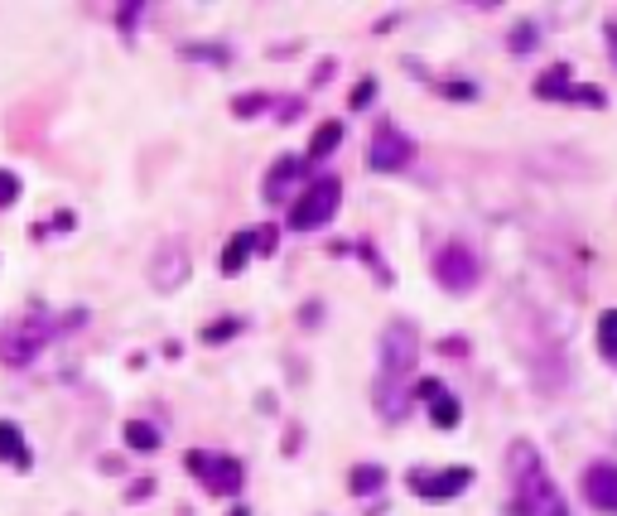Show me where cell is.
Instances as JSON below:
<instances>
[{
	"label": "cell",
	"mask_w": 617,
	"mask_h": 516,
	"mask_svg": "<svg viewBox=\"0 0 617 516\" xmlns=\"http://www.w3.org/2000/svg\"><path fill=\"white\" fill-rule=\"evenodd\" d=\"M415 367H420V333L410 319H391L376 338V381L372 406L386 425H401L410 396H415Z\"/></svg>",
	"instance_id": "6da1fadb"
},
{
	"label": "cell",
	"mask_w": 617,
	"mask_h": 516,
	"mask_svg": "<svg viewBox=\"0 0 617 516\" xmlns=\"http://www.w3.org/2000/svg\"><path fill=\"white\" fill-rule=\"evenodd\" d=\"M507 478H511L507 516H569V502L555 488V478H550V468H545L531 439H516L507 449Z\"/></svg>",
	"instance_id": "7a4b0ae2"
},
{
	"label": "cell",
	"mask_w": 617,
	"mask_h": 516,
	"mask_svg": "<svg viewBox=\"0 0 617 516\" xmlns=\"http://www.w3.org/2000/svg\"><path fill=\"white\" fill-rule=\"evenodd\" d=\"M82 324H87V309H73L63 319H54L49 309H25V314H15L10 324L0 328V362L5 367H29L63 328H82Z\"/></svg>",
	"instance_id": "3957f363"
},
{
	"label": "cell",
	"mask_w": 617,
	"mask_h": 516,
	"mask_svg": "<svg viewBox=\"0 0 617 516\" xmlns=\"http://www.w3.org/2000/svg\"><path fill=\"white\" fill-rule=\"evenodd\" d=\"M343 208V179L338 174H314L299 198L290 203V232H323Z\"/></svg>",
	"instance_id": "277c9868"
},
{
	"label": "cell",
	"mask_w": 617,
	"mask_h": 516,
	"mask_svg": "<svg viewBox=\"0 0 617 516\" xmlns=\"http://www.w3.org/2000/svg\"><path fill=\"white\" fill-rule=\"evenodd\" d=\"M430 271H434V280H439V290H449V295H473L478 280H483V261H478V251L468 242H444L434 251Z\"/></svg>",
	"instance_id": "5b68a950"
},
{
	"label": "cell",
	"mask_w": 617,
	"mask_h": 516,
	"mask_svg": "<svg viewBox=\"0 0 617 516\" xmlns=\"http://www.w3.org/2000/svg\"><path fill=\"white\" fill-rule=\"evenodd\" d=\"M473 468L468 463H449V468H410L405 473V483H410V492L420 497V502H454V497H463V492L473 488Z\"/></svg>",
	"instance_id": "8992f818"
},
{
	"label": "cell",
	"mask_w": 617,
	"mask_h": 516,
	"mask_svg": "<svg viewBox=\"0 0 617 516\" xmlns=\"http://www.w3.org/2000/svg\"><path fill=\"white\" fill-rule=\"evenodd\" d=\"M184 468H188V473H198V478H203V488L213 492V497H237V492H242V483H246L242 459H232V454H203V449H188Z\"/></svg>",
	"instance_id": "52a82bcc"
},
{
	"label": "cell",
	"mask_w": 617,
	"mask_h": 516,
	"mask_svg": "<svg viewBox=\"0 0 617 516\" xmlns=\"http://www.w3.org/2000/svg\"><path fill=\"white\" fill-rule=\"evenodd\" d=\"M410 164H415V140L405 136L401 126L381 121L372 131V145H367V169L372 174H401Z\"/></svg>",
	"instance_id": "ba28073f"
},
{
	"label": "cell",
	"mask_w": 617,
	"mask_h": 516,
	"mask_svg": "<svg viewBox=\"0 0 617 516\" xmlns=\"http://www.w3.org/2000/svg\"><path fill=\"white\" fill-rule=\"evenodd\" d=\"M188 271H193V256H188V246L179 242V237H169V242L150 256V285H155L160 295H174L188 280Z\"/></svg>",
	"instance_id": "9c48e42d"
},
{
	"label": "cell",
	"mask_w": 617,
	"mask_h": 516,
	"mask_svg": "<svg viewBox=\"0 0 617 516\" xmlns=\"http://www.w3.org/2000/svg\"><path fill=\"white\" fill-rule=\"evenodd\" d=\"M579 492L598 516H617V463L613 459H593L579 478Z\"/></svg>",
	"instance_id": "30bf717a"
},
{
	"label": "cell",
	"mask_w": 617,
	"mask_h": 516,
	"mask_svg": "<svg viewBox=\"0 0 617 516\" xmlns=\"http://www.w3.org/2000/svg\"><path fill=\"white\" fill-rule=\"evenodd\" d=\"M304 174H309V160H304V155H280V160L266 169L261 198H266V203H285V198L295 193V184H309Z\"/></svg>",
	"instance_id": "8fae6325"
},
{
	"label": "cell",
	"mask_w": 617,
	"mask_h": 516,
	"mask_svg": "<svg viewBox=\"0 0 617 516\" xmlns=\"http://www.w3.org/2000/svg\"><path fill=\"white\" fill-rule=\"evenodd\" d=\"M574 87H579V82H574V63H550L536 78V97L540 102H569Z\"/></svg>",
	"instance_id": "7c38bea8"
},
{
	"label": "cell",
	"mask_w": 617,
	"mask_h": 516,
	"mask_svg": "<svg viewBox=\"0 0 617 516\" xmlns=\"http://www.w3.org/2000/svg\"><path fill=\"white\" fill-rule=\"evenodd\" d=\"M0 463H10V468H20V473L34 468V454H29V444H25V430H20L15 420H0Z\"/></svg>",
	"instance_id": "4fadbf2b"
},
{
	"label": "cell",
	"mask_w": 617,
	"mask_h": 516,
	"mask_svg": "<svg viewBox=\"0 0 617 516\" xmlns=\"http://www.w3.org/2000/svg\"><path fill=\"white\" fill-rule=\"evenodd\" d=\"M251 256H256V232H237L232 242L222 246V261H217V271H222V275H242Z\"/></svg>",
	"instance_id": "5bb4252c"
},
{
	"label": "cell",
	"mask_w": 617,
	"mask_h": 516,
	"mask_svg": "<svg viewBox=\"0 0 617 516\" xmlns=\"http://www.w3.org/2000/svg\"><path fill=\"white\" fill-rule=\"evenodd\" d=\"M348 488H352V497H376V492L386 488V468L381 463H352Z\"/></svg>",
	"instance_id": "9a60e30c"
},
{
	"label": "cell",
	"mask_w": 617,
	"mask_h": 516,
	"mask_svg": "<svg viewBox=\"0 0 617 516\" xmlns=\"http://www.w3.org/2000/svg\"><path fill=\"white\" fill-rule=\"evenodd\" d=\"M121 439H126L131 454H160V430H155L150 420H126V425H121Z\"/></svg>",
	"instance_id": "2e32d148"
},
{
	"label": "cell",
	"mask_w": 617,
	"mask_h": 516,
	"mask_svg": "<svg viewBox=\"0 0 617 516\" xmlns=\"http://www.w3.org/2000/svg\"><path fill=\"white\" fill-rule=\"evenodd\" d=\"M338 145H343V121H323L319 131L309 136V155H304V160L319 164V160H328V155H333Z\"/></svg>",
	"instance_id": "e0dca14e"
},
{
	"label": "cell",
	"mask_w": 617,
	"mask_h": 516,
	"mask_svg": "<svg viewBox=\"0 0 617 516\" xmlns=\"http://www.w3.org/2000/svg\"><path fill=\"white\" fill-rule=\"evenodd\" d=\"M458 420H463V406H458V396L439 391V396L430 401V425H434V430H458Z\"/></svg>",
	"instance_id": "ac0fdd59"
},
{
	"label": "cell",
	"mask_w": 617,
	"mask_h": 516,
	"mask_svg": "<svg viewBox=\"0 0 617 516\" xmlns=\"http://www.w3.org/2000/svg\"><path fill=\"white\" fill-rule=\"evenodd\" d=\"M179 54H184L188 63H208V68H227V63H232V49H227V44H184Z\"/></svg>",
	"instance_id": "d6986e66"
},
{
	"label": "cell",
	"mask_w": 617,
	"mask_h": 516,
	"mask_svg": "<svg viewBox=\"0 0 617 516\" xmlns=\"http://www.w3.org/2000/svg\"><path fill=\"white\" fill-rule=\"evenodd\" d=\"M275 102H280V97H270V92H242V97L232 102V116H237V121H251V116H266Z\"/></svg>",
	"instance_id": "ffe728a7"
},
{
	"label": "cell",
	"mask_w": 617,
	"mask_h": 516,
	"mask_svg": "<svg viewBox=\"0 0 617 516\" xmlns=\"http://www.w3.org/2000/svg\"><path fill=\"white\" fill-rule=\"evenodd\" d=\"M507 49H511V54H536V49H540V25H536V20H521V25L511 29Z\"/></svg>",
	"instance_id": "44dd1931"
},
{
	"label": "cell",
	"mask_w": 617,
	"mask_h": 516,
	"mask_svg": "<svg viewBox=\"0 0 617 516\" xmlns=\"http://www.w3.org/2000/svg\"><path fill=\"white\" fill-rule=\"evenodd\" d=\"M598 353L617 362V309H603V314H598Z\"/></svg>",
	"instance_id": "7402d4cb"
},
{
	"label": "cell",
	"mask_w": 617,
	"mask_h": 516,
	"mask_svg": "<svg viewBox=\"0 0 617 516\" xmlns=\"http://www.w3.org/2000/svg\"><path fill=\"white\" fill-rule=\"evenodd\" d=\"M242 328H246V319H213V324L203 328V343H208V348H217V343H227V338H237Z\"/></svg>",
	"instance_id": "603a6c76"
},
{
	"label": "cell",
	"mask_w": 617,
	"mask_h": 516,
	"mask_svg": "<svg viewBox=\"0 0 617 516\" xmlns=\"http://www.w3.org/2000/svg\"><path fill=\"white\" fill-rule=\"evenodd\" d=\"M68 227H78V213H54V222H34V227H29V237H34V242H44V237L68 232Z\"/></svg>",
	"instance_id": "cb8c5ba5"
},
{
	"label": "cell",
	"mask_w": 617,
	"mask_h": 516,
	"mask_svg": "<svg viewBox=\"0 0 617 516\" xmlns=\"http://www.w3.org/2000/svg\"><path fill=\"white\" fill-rule=\"evenodd\" d=\"M145 15H150V5H121V10H116V25H121V34H135Z\"/></svg>",
	"instance_id": "d4e9b609"
},
{
	"label": "cell",
	"mask_w": 617,
	"mask_h": 516,
	"mask_svg": "<svg viewBox=\"0 0 617 516\" xmlns=\"http://www.w3.org/2000/svg\"><path fill=\"white\" fill-rule=\"evenodd\" d=\"M372 97H376V78H362L357 87H352L348 107H352V111H367V107H372Z\"/></svg>",
	"instance_id": "484cf974"
},
{
	"label": "cell",
	"mask_w": 617,
	"mask_h": 516,
	"mask_svg": "<svg viewBox=\"0 0 617 516\" xmlns=\"http://www.w3.org/2000/svg\"><path fill=\"white\" fill-rule=\"evenodd\" d=\"M439 92H444V97H454V102H473V97H478V87H473V82H458V78L439 82Z\"/></svg>",
	"instance_id": "4316f807"
},
{
	"label": "cell",
	"mask_w": 617,
	"mask_h": 516,
	"mask_svg": "<svg viewBox=\"0 0 617 516\" xmlns=\"http://www.w3.org/2000/svg\"><path fill=\"white\" fill-rule=\"evenodd\" d=\"M275 246H280V232L275 227H256V256H275Z\"/></svg>",
	"instance_id": "83f0119b"
},
{
	"label": "cell",
	"mask_w": 617,
	"mask_h": 516,
	"mask_svg": "<svg viewBox=\"0 0 617 516\" xmlns=\"http://www.w3.org/2000/svg\"><path fill=\"white\" fill-rule=\"evenodd\" d=\"M15 198H20V179L10 169H0V208H10Z\"/></svg>",
	"instance_id": "f1b7e54d"
},
{
	"label": "cell",
	"mask_w": 617,
	"mask_h": 516,
	"mask_svg": "<svg viewBox=\"0 0 617 516\" xmlns=\"http://www.w3.org/2000/svg\"><path fill=\"white\" fill-rule=\"evenodd\" d=\"M150 492H155V478H140V483H131V492H126V497H131V502H145Z\"/></svg>",
	"instance_id": "f546056e"
},
{
	"label": "cell",
	"mask_w": 617,
	"mask_h": 516,
	"mask_svg": "<svg viewBox=\"0 0 617 516\" xmlns=\"http://www.w3.org/2000/svg\"><path fill=\"white\" fill-rule=\"evenodd\" d=\"M603 39H608V54L617 63V20H603Z\"/></svg>",
	"instance_id": "4dcf8cb0"
},
{
	"label": "cell",
	"mask_w": 617,
	"mask_h": 516,
	"mask_svg": "<svg viewBox=\"0 0 617 516\" xmlns=\"http://www.w3.org/2000/svg\"><path fill=\"white\" fill-rule=\"evenodd\" d=\"M439 353H468V343H463V338H449V343H439Z\"/></svg>",
	"instance_id": "1f68e13d"
}]
</instances>
